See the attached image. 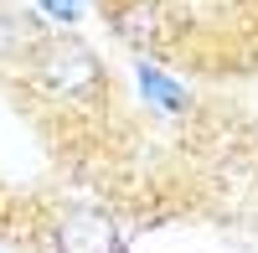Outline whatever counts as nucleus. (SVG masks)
Here are the masks:
<instances>
[{"label":"nucleus","mask_w":258,"mask_h":253,"mask_svg":"<svg viewBox=\"0 0 258 253\" xmlns=\"http://www.w3.org/2000/svg\"><path fill=\"white\" fill-rule=\"evenodd\" d=\"M21 78H26V88L36 98L57 103V109H73V114L103 109L109 93H114L103 57L88 47V41L68 36V31H47L41 36L26 52V62H21Z\"/></svg>","instance_id":"nucleus-1"},{"label":"nucleus","mask_w":258,"mask_h":253,"mask_svg":"<svg viewBox=\"0 0 258 253\" xmlns=\"http://www.w3.org/2000/svg\"><path fill=\"white\" fill-rule=\"evenodd\" d=\"M103 21L135 52H165L181 36V16L170 0H103Z\"/></svg>","instance_id":"nucleus-2"},{"label":"nucleus","mask_w":258,"mask_h":253,"mask_svg":"<svg viewBox=\"0 0 258 253\" xmlns=\"http://www.w3.org/2000/svg\"><path fill=\"white\" fill-rule=\"evenodd\" d=\"M52 248L57 253H124L129 238L119 217L98 212V207H68L52 217Z\"/></svg>","instance_id":"nucleus-3"},{"label":"nucleus","mask_w":258,"mask_h":253,"mask_svg":"<svg viewBox=\"0 0 258 253\" xmlns=\"http://www.w3.org/2000/svg\"><path fill=\"white\" fill-rule=\"evenodd\" d=\"M135 78H140L145 103H155V109H165V114H186V109H191V93L181 88L176 78H165L155 62H135Z\"/></svg>","instance_id":"nucleus-4"},{"label":"nucleus","mask_w":258,"mask_h":253,"mask_svg":"<svg viewBox=\"0 0 258 253\" xmlns=\"http://www.w3.org/2000/svg\"><path fill=\"white\" fill-rule=\"evenodd\" d=\"M36 11H47L52 21H62V26H73V21L83 16V0H31Z\"/></svg>","instance_id":"nucleus-5"}]
</instances>
